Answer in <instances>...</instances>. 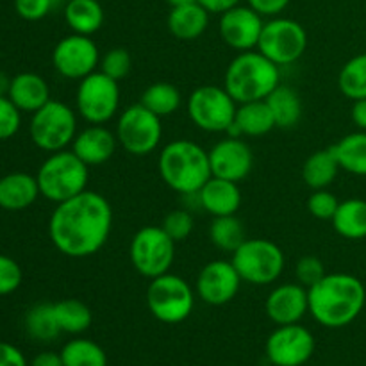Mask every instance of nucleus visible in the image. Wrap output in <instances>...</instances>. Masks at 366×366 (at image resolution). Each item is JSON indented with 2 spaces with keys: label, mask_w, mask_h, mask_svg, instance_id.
Wrapping results in <instances>:
<instances>
[{
  "label": "nucleus",
  "mask_w": 366,
  "mask_h": 366,
  "mask_svg": "<svg viewBox=\"0 0 366 366\" xmlns=\"http://www.w3.org/2000/svg\"><path fill=\"white\" fill-rule=\"evenodd\" d=\"M139 104H143L147 109L163 118L170 117L181 107L182 95L170 82H154L142 93Z\"/></svg>",
  "instance_id": "nucleus-32"
},
{
  "label": "nucleus",
  "mask_w": 366,
  "mask_h": 366,
  "mask_svg": "<svg viewBox=\"0 0 366 366\" xmlns=\"http://www.w3.org/2000/svg\"><path fill=\"white\" fill-rule=\"evenodd\" d=\"M199 0H167V4L170 7H179V6H188V4H195Z\"/></svg>",
  "instance_id": "nucleus-50"
},
{
  "label": "nucleus",
  "mask_w": 366,
  "mask_h": 366,
  "mask_svg": "<svg viewBox=\"0 0 366 366\" xmlns=\"http://www.w3.org/2000/svg\"><path fill=\"white\" fill-rule=\"evenodd\" d=\"M39 193L54 204H61L86 189L89 179V167L79 159L74 150L52 152L39 167Z\"/></svg>",
  "instance_id": "nucleus-5"
},
{
  "label": "nucleus",
  "mask_w": 366,
  "mask_h": 366,
  "mask_svg": "<svg viewBox=\"0 0 366 366\" xmlns=\"http://www.w3.org/2000/svg\"><path fill=\"white\" fill-rule=\"evenodd\" d=\"M350 117H352V122L356 124V127L360 129V131L366 132V99L354 100Z\"/></svg>",
  "instance_id": "nucleus-48"
},
{
  "label": "nucleus",
  "mask_w": 366,
  "mask_h": 366,
  "mask_svg": "<svg viewBox=\"0 0 366 366\" xmlns=\"http://www.w3.org/2000/svg\"><path fill=\"white\" fill-rule=\"evenodd\" d=\"M25 329L29 336L38 342H52L61 335L59 324L54 313V304H36L25 317Z\"/></svg>",
  "instance_id": "nucleus-33"
},
{
  "label": "nucleus",
  "mask_w": 366,
  "mask_h": 366,
  "mask_svg": "<svg viewBox=\"0 0 366 366\" xmlns=\"http://www.w3.org/2000/svg\"><path fill=\"white\" fill-rule=\"evenodd\" d=\"M310 313L320 325L340 329L352 324L366 302L365 285L350 274H325L307 290Z\"/></svg>",
  "instance_id": "nucleus-2"
},
{
  "label": "nucleus",
  "mask_w": 366,
  "mask_h": 366,
  "mask_svg": "<svg viewBox=\"0 0 366 366\" xmlns=\"http://www.w3.org/2000/svg\"><path fill=\"white\" fill-rule=\"evenodd\" d=\"M340 92L354 100L366 99V52L357 54L343 64L338 77Z\"/></svg>",
  "instance_id": "nucleus-36"
},
{
  "label": "nucleus",
  "mask_w": 366,
  "mask_h": 366,
  "mask_svg": "<svg viewBox=\"0 0 366 366\" xmlns=\"http://www.w3.org/2000/svg\"><path fill=\"white\" fill-rule=\"evenodd\" d=\"M100 71L106 74L107 77L114 79V81H122L131 71V54L125 49L118 46V49H111L100 57Z\"/></svg>",
  "instance_id": "nucleus-37"
},
{
  "label": "nucleus",
  "mask_w": 366,
  "mask_h": 366,
  "mask_svg": "<svg viewBox=\"0 0 366 366\" xmlns=\"http://www.w3.org/2000/svg\"><path fill=\"white\" fill-rule=\"evenodd\" d=\"M340 206V200L335 193L325 189H313V193L307 199V211L318 220H332Z\"/></svg>",
  "instance_id": "nucleus-38"
},
{
  "label": "nucleus",
  "mask_w": 366,
  "mask_h": 366,
  "mask_svg": "<svg viewBox=\"0 0 366 366\" xmlns=\"http://www.w3.org/2000/svg\"><path fill=\"white\" fill-rule=\"evenodd\" d=\"M0 366H29V365L20 349H16V347L11 345V343L0 342Z\"/></svg>",
  "instance_id": "nucleus-45"
},
{
  "label": "nucleus",
  "mask_w": 366,
  "mask_h": 366,
  "mask_svg": "<svg viewBox=\"0 0 366 366\" xmlns=\"http://www.w3.org/2000/svg\"><path fill=\"white\" fill-rule=\"evenodd\" d=\"M247 4H249L254 11H257L261 16L274 18L279 16V14L288 7L290 0H247Z\"/></svg>",
  "instance_id": "nucleus-44"
},
{
  "label": "nucleus",
  "mask_w": 366,
  "mask_h": 366,
  "mask_svg": "<svg viewBox=\"0 0 366 366\" xmlns=\"http://www.w3.org/2000/svg\"><path fill=\"white\" fill-rule=\"evenodd\" d=\"M77 113L92 125H104L118 113L120 86L100 70L81 79L75 95Z\"/></svg>",
  "instance_id": "nucleus-13"
},
{
  "label": "nucleus",
  "mask_w": 366,
  "mask_h": 366,
  "mask_svg": "<svg viewBox=\"0 0 366 366\" xmlns=\"http://www.w3.org/2000/svg\"><path fill=\"white\" fill-rule=\"evenodd\" d=\"M209 11L199 2L172 7L168 13V31L181 41H193L206 32L209 25Z\"/></svg>",
  "instance_id": "nucleus-23"
},
{
  "label": "nucleus",
  "mask_w": 366,
  "mask_h": 366,
  "mask_svg": "<svg viewBox=\"0 0 366 366\" xmlns=\"http://www.w3.org/2000/svg\"><path fill=\"white\" fill-rule=\"evenodd\" d=\"M54 0H14V9L24 20L38 21L50 13Z\"/></svg>",
  "instance_id": "nucleus-43"
},
{
  "label": "nucleus",
  "mask_w": 366,
  "mask_h": 366,
  "mask_svg": "<svg viewBox=\"0 0 366 366\" xmlns=\"http://www.w3.org/2000/svg\"><path fill=\"white\" fill-rule=\"evenodd\" d=\"M209 164L214 177L242 182L254 168L252 149L239 136H227L209 150Z\"/></svg>",
  "instance_id": "nucleus-18"
},
{
  "label": "nucleus",
  "mask_w": 366,
  "mask_h": 366,
  "mask_svg": "<svg viewBox=\"0 0 366 366\" xmlns=\"http://www.w3.org/2000/svg\"><path fill=\"white\" fill-rule=\"evenodd\" d=\"M161 227L175 243L184 242L193 231V217L188 209H174L164 217Z\"/></svg>",
  "instance_id": "nucleus-39"
},
{
  "label": "nucleus",
  "mask_w": 366,
  "mask_h": 366,
  "mask_svg": "<svg viewBox=\"0 0 366 366\" xmlns=\"http://www.w3.org/2000/svg\"><path fill=\"white\" fill-rule=\"evenodd\" d=\"M332 227L345 239L366 238V200L349 199L340 202L332 217Z\"/></svg>",
  "instance_id": "nucleus-29"
},
{
  "label": "nucleus",
  "mask_w": 366,
  "mask_h": 366,
  "mask_svg": "<svg viewBox=\"0 0 366 366\" xmlns=\"http://www.w3.org/2000/svg\"><path fill=\"white\" fill-rule=\"evenodd\" d=\"M264 20L250 6H236L220 14L218 32L224 43L238 52L257 49Z\"/></svg>",
  "instance_id": "nucleus-17"
},
{
  "label": "nucleus",
  "mask_w": 366,
  "mask_h": 366,
  "mask_svg": "<svg viewBox=\"0 0 366 366\" xmlns=\"http://www.w3.org/2000/svg\"><path fill=\"white\" fill-rule=\"evenodd\" d=\"M64 20L75 34L92 36L102 27L104 9L99 0H68Z\"/></svg>",
  "instance_id": "nucleus-27"
},
{
  "label": "nucleus",
  "mask_w": 366,
  "mask_h": 366,
  "mask_svg": "<svg viewBox=\"0 0 366 366\" xmlns=\"http://www.w3.org/2000/svg\"><path fill=\"white\" fill-rule=\"evenodd\" d=\"M307 49V32L292 18L274 16L264 21L257 49L277 66L297 63Z\"/></svg>",
  "instance_id": "nucleus-12"
},
{
  "label": "nucleus",
  "mask_w": 366,
  "mask_h": 366,
  "mask_svg": "<svg viewBox=\"0 0 366 366\" xmlns=\"http://www.w3.org/2000/svg\"><path fill=\"white\" fill-rule=\"evenodd\" d=\"M54 313L59 324L61 332L68 335H81L88 331L92 325V310L79 299H64L54 304Z\"/></svg>",
  "instance_id": "nucleus-31"
},
{
  "label": "nucleus",
  "mask_w": 366,
  "mask_h": 366,
  "mask_svg": "<svg viewBox=\"0 0 366 366\" xmlns=\"http://www.w3.org/2000/svg\"><path fill=\"white\" fill-rule=\"evenodd\" d=\"M209 239L217 249L232 254L247 239L242 220L236 214L217 217L209 225Z\"/></svg>",
  "instance_id": "nucleus-34"
},
{
  "label": "nucleus",
  "mask_w": 366,
  "mask_h": 366,
  "mask_svg": "<svg viewBox=\"0 0 366 366\" xmlns=\"http://www.w3.org/2000/svg\"><path fill=\"white\" fill-rule=\"evenodd\" d=\"M21 277L24 274H21L20 264L9 256L0 254V297L16 292L21 285Z\"/></svg>",
  "instance_id": "nucleus-42"
},
{
  "label": "nucleus",
  "mask_w": 366,
  "mask_h": 366,
  "mask_svg": "<svg viewBox=\"0 0 366 366\" xmlns=\"http://www.w3.org/2000/svg\"><path fill=\"white\" fill-rule=\"evenodd\" d=\"M157 167L164 184L184 197L197 195L213 177L209 152L192 139H174L164 145Z\"/></svg>",
  "instance_id": "nucleus-3"
},
{
  "label": "nucleus",
  "mask_w": 366,
  "mask_h": 366,
  "mask_svg": "<svg viewBox=\"0 0 366 366\" xmlns=\"http://www.w3.org/2000/svg\"><path fill=\"white\" fill-rule=\"evenodd\" d=\"M31 139L45 152H59L71 145L77 136V117L74 109L59 100H52L32 113L29 125Z\"/></svg>",
  "instance_id": "nucleus-7"
},
{
  "label": "nucleus",
  "mask_w": 366,
  "mask_h": 366,
  "mask_svg": "<svg viewBox=\"0 0 366 366\" xmlns=\"http://www.w3.org/2000/svg\"><path fill=\"white\" fill-rule=\"evenodd\" d=\"M275 129V120L268 107L267 100H256V102L238 104L234 117V125L229 131L231 136H250L259 138L268 134Z\"/></svg>",
  "instance_id": "nucleus-25"
},
{
  "label": "nucleus",
  "mask_w": 366,
  "mask_h": 366,
  "mask_svg": "<svg viewBox=\"0 0 366 366\" xmlns=\"http://www.w3.org/2000/svg\"><path fill=\"white\" fill-rule=\"evenodd\" d=\"M231 261L242 281L254 286H268L277 281L286 263L281 247L264 238H247L232 252Z\"/></svg>",
  "instance_id": "nucleus-6"
},
{
  "label": "nucleus",
  "mask_w": 366,
  "mask_h": 366,
  "mask_svg": "<svg viewBox=\"0 0 366 366\" xmlns=\"http://www.w3.org/2000/svg\"><path fill=\"white\" fill-rule=\"evenodd\" d=\"M39 193L38 179L16 172L0 179V207L6 211H21L36 202Z\"/></svg>",
  "instance_id": "nucleus-24"
},
{
  "label": "nucleus",
  "mask_w": 366,
  "mask_h": 366,
  "mask_svg": "<svg viewBox=\"0 0 366 366\" xmlns=\"http://www.w3.org/2000/svg\"><path fill=\"white\" fill-rule=\"evenodd\" d=\"M147 306L156 320L168 325L181 324L192 315L195 292L184 279L168 272L150 279L147 288Z\"/></svg>",
  "instance_id": "nucleus-8"
},
{
  "label": "nucleus",
  "mask_w": 366,
  "mask_h": 366,
  "mask_svg": "<svg viewBox=\"0 0 366 366\" xmlns=\"http://www.w3.org/2000/svg\"><path fill=\"white\" fill-rule=\"evenodd\" d=\"M113 229V207L97 192L84 189L79 195L56 204L49 222V236L61 254L82 259L99 252Z\"/></svg>",
  "instance_id": "nucleus-1"
},
{
  "label": "nucleus",
  "mask_w": 366,
  "mask_h": 366,
  "mask_svg": "<svg viewBox=\"0 0 366 366\" xmlns=\"http://www.w3.org/2000/svg\"><path fill=\"white\" fill-rule=\"evenodd\" d=\"M129 256L139 275L156 279L170 272L175 259V242L163 227L147 225L132 236Z\"/></svg>",
  "instance_id": "nucleus-10"
},
{
  "label": "nucleus",
  "mask_w": 366,
  "mask_h": 366,
  "mask_svg": "<svg viewBox=\"0 0 366 366\" xmlns=\"http://www.w3.org/2000/svg\"><path fill=\"white\" fill-rule=\"evenodd\" d=\"M21 111L7 95H0V139H9L20 129Z\"/></svg>",
  "instance_id": "nucleus-41"
},
{
  "label": "nucleus",
  "mask_w": 366,
  "mask_h": 366,
  "mask_svg": "<svg viewBox=\"0 0 366 366\" xmlns=\"http://www.w3.org/2000/svg\"><path fill=\"white\" fill-rule=\"evenodd\" d=\"M118 145L131 156H149L163 138L161 118L147 109L143 104H132L118 117L117 131Z\"/></svg>",
  "instance_id": "nucleus-11"
},
{
  "label": "nucleus",
  "mask_w": 366,
  "mask_h": 366,
  "mask_svg": "<svg viewBox=\"0 0 366 366\" xmlns=\"http://www.w3.org/2000/svg\"><path fill=\"white\" fill-rule=\"evenodd\" d=\"M267 104L277 129H293L302 118V100L292 86L281 82L267 97Z\"/></svg>",
  "instance_id": "nucleus-26"
},
{
  "label": "nucleus",
  "mask_w": 366,
  "mask_h": 366,
  "mask_svg": "<svg viewBox=\"0 0 366 366\" xmlns=\"http://www.w3.org/2000/svg\"><path fill=\"white\" fill-rule=\"evenodd\" d=\"M325 267L317 256H304L297 261L295 264V277L299 285L310 290L311 286L317 285L320 279L325 277Z\"/></svg>",
  "instance_id": "nucleus-40"
},
{
  "label": "nucleus",
  "mask_w": 366,
  "mask_h": 366,
  "mask_svg": "<svg viewBox=\"0 0 366 366\" xmlns=\"http://www.w3.org/2000/svg\"><path fill=\"white\" fill-rule=\"evenodd\" d=\"M200 207L211 217H231L238 213L242 207V189L239 182L227 181V179L211 177L197 193Z\"/></svg>",
  "instance_id": "nucleus-21"
},
{
  "label": "nucleus",
  "mask_w": 366,
  "mask_h": 366,
  "mask_svg": "<svg viewBox=\"0 0 366 366\" xmlns=\"http://www.w3.org/2000/svg\"><path fill=\"white\" fill-rule=\"evenodd\" d=\"M189 120L195 127L206 132H229L234 125L238 104L220 86H200L188 97Z\"/></svg>",
  "instance_id": "nucleus-9"
},
{
  "label": "nucleus",
  "mask_w": 366,
  "mask_h": 366,
  "mask_svg": "<svg viewBox=\"0 0 366 366\" xmlns=\"http://www.w3.org/2000/svg\"><path fill=\"white\" fill-rule=\"evenodd\" d=\"M9 86H11V79L7 77L4 71H0V95H7V93H9Z\"/></svg>",
  "instance_id": "nucleus-49"
},
{
  "label": "nucleus",
  "mask_w": 366,
  "mask_h": 366,
  "mask_svg": "<svg viewBox=\"0 0 366 366\" xmlns=\"http://www.w3.org/2000/svg\"><path fill=\"white\" fill-rule=\"evenodd\" d=\"M242 277L232 261L214 259L204 264L197 277V295L209 306H224L231 302L239 292Z\"/></svg>",
  "instance_id": "nucleus-16"
},
{
  "label": "nucleus",
  "mask_w": 366,
  "mask_h": 366,
  "mask_svg": "<svg viewBox=\"0 0 366 366\" xmlns=\"http://www.w3.org/2000/svg\"><path fill=\"white\" fill-rule=\"evenodd\" d=\"M342 170L366 177V132H352L331 147Z\"/></svg>",
  "instance_id": "nucleus-30"
},
{
  "label": "nucleus",
  "mask_w": 366,
  "mask_h": 366,
  "mask_svg": "<svg viewBox=\"0 0 366 366\" xmlns=\"http://www.w3.org/2000/svg\"><path fill=\"white\" fill-rule=\"evenodd\" d=\"M268 318L277 325L299 324L310 313L307 288L299 282H285L274 288L264 302Z\"/></svg>",
  "instance_id": "nucleus-19"
},
{
  "label": "nucleus",
  "mask_w": 366,
  "mask_h": 366,
  "mask_svg": "<svg viewBox=\"0 0 366 366\" xmlns=\"http://www.w3.org/2000/svg\"><path fill=\"white\" fill-rule=\"evenodd\" d=\"M199 4L206 7L211 14H222L232 7L239 6L242 0H199Z\"/></svg>",
  "instance_id": "nucleus-46"
},
{
  "label": "nucleus",
  "mask_w": 366,
  "mask_h": 366,
  "mask_svg": "<svg viewBox=\"0 0 366 366\" xmlns=\"http://www.w3.org/2000/svg\"><path fill=\"white\" fill-rule=\"evenodd\" d=\"M281 84V66L272 63L259 50L239 52L225 71L224 88L236 104L267 100Z\"/></svg>",
  "instance_id": "nucleus-4"
},
{
  "label": "nucleus",
  "mask_w": 366,
  "mask_h": 366,
  "mask_svg": "<svg viewBox=\"0 0 366 366\" xmlns=\"http://www.w3.org/2000/svg\"><path fill=\"white\" fill-rule=\"evenodd\" d=\"M14 106L25 113H36L50 100V88L45 79L32 71H24L11 79L9 93Z\"/></svg>",
  "instance_id": "nucleus-22"
},
{
  "label": "nucleus",
  "mask_w": 366,
  "mask_h": 366,
  "mask_svg": "<svg viewBox=\"0 0 366 366\" xmlns=\"http://www.w3.org/2000/svg\"><path fill=\"white\" fill-rule=\"evenodd\" d=\"M340 170L342 168H340L338 159L329 147V149L317 150L307 157L302 167V179L307 188L325 189L335 182Z\"/></svg>",
  "instance_id": "nucleus-28"
},
{
  "label": "nucleus",
  "mask_w": 366,
  "mask_h": 366,
  "mask_svg": "<svg viewBox=\"0 0 366 366\" xmlns=\"http://www.w3.org/2000/svg\"><path fill=\"white\" fill-rule=\"evenodd\" d=\"M313 354V335L300 324L279 325L267 340V357L275 366H302Z\"/></svg>",
  "instance_id": "nucleus-15"
},
{
  "label": "nucleus",
  "mask_w": 366,
  "mask_h": 366,
  "mask_svg": "<svg viewBox=\"0 0 366 366\" xmlns=\"http://www.w3.org/2000/svg\"><path fill=\"white\" fill-rule=\"evenodd\" d=\"M64 366H107V356L99 343L86 338H75L61 350Z\"/></svg>",
  "instance_id": "nucleus-35"
},
{
  "label": "nucleus",
  "mask_w": 366,
  "mask_h": 366,
  "mask_svg": "<svg viewBox=\"0 0 366 366\" xmlns=\"http://www.w3.org/2000/svg\"><path fill=\"white\" fill-rule=\"evenodd\" d=\"M52 63L57 74L66 79L81 81L97 71L100 64V52L92 36H64L52 52Z\"/></svg>",
  "instance_id": "nucleus-14"
},
{
  "label": "nucleus",
  "mask_w": 366,
  "mask_h": 366,
  "mask_svg": "<svg viewBox=\"0 0 366 366\" xmlns=\"http://www.w3.org/2000/svg\"><path fill=\"white\" fill-rule=\"evenodd\" d=\"M118 139L113 131H109L104 125H92L84 131L77 132L71 150L81 161H84L88 167H99L107 163L117 152Z\"/></svg>",
  "instance_id": "nucleus-20"
},
{
  "label": "nucleus",
  "mask_w": 366,
  "mask_h": 366,
  "mask_svg": "<svg viewBox=\"0 0 366 366\" xmlns=\"http://www.w3.org/2000/svg\"><path fill=\"white\" fill-rule=\"evenodd\" d=\"M31 366H64L61 352H52V350H46V352H39L34 360L31 361Z\"/></svg>",
  "instance_id": "nucleus-47"
}]
</instances>
